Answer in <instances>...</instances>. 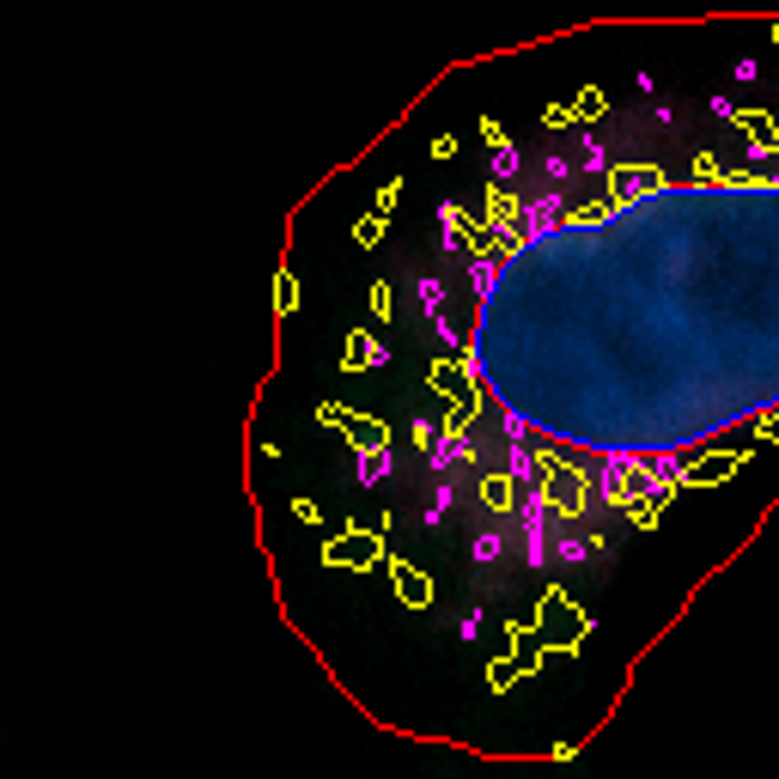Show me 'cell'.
I'll return each mask as SVG.
<instances>
[{
    "label": "cell",
    "instance_id": "cell-1",
    "mask_svg": "<svg viewBox=\"0 0 779 779\" xmlns=\"http://www.w3.org/2000/svg\"><path fill=\"white\" fill-rule=\"evenodd\" d=\"M470 310L457 378L500 451L524 561H573L779 414V171L621 177L615 195L445 214Z\"/></svg>",
    "mask_w": 779,
    "mask_h": 779
}]
</instances>
